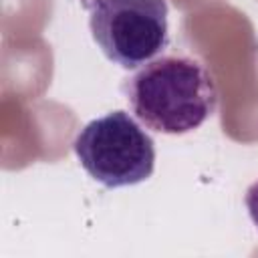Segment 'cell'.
Here are the masks:
<instances>
[{
  "instance_id": "1",
  "label": "cell",
  "mask_w": 258,
  "mask_h": 258,
  "mask_svg": "<svg viewBox=\"0 0 258 258\" xmlns=\"http://www.w3.org/2000/svg\"><path fill=\"white\" fill-rule=\"evenodd\" d=\"M131 113L157 133L198 129L218 105L212 73L194 56L165 54L145 62L123 85Z\"/></svg>"
},
{
  "instance_id": "2",
  "label": "cell",
  "mask_w": 258,
  "mask_h": 258,
  "mask_svg": "<svg viewBox=\"0 0 258 258\" xmlns=\"http://www.w3.org/2000/svg\"><path fill=\"white\" fill-rule=\"evenodd\" d=\"M83 169L105 187L137 185L155 167L153 139L125 111L87 123L73 143Z\"/></svg>"
},
{
  "instance_id": "3",
  "label": "cell",
  "mask_w": 258,
  "mask_h": 258,
  "mask_svg": "<svg viewBox=\"0 0 258 258\" xmlns=\"http://www.w3.org/2000/svg\"><path fill=\"white\" fill-rule=\"evenodd\" d=\"M101 52L123 69L153 60L169 42L165 0H81Z\"/></svg>"
},
{
  "instance_id": "4",
  "label": "cell",
  "mask_w": 258,
  "mask_h": 258,
  "mask_svg": "<svg viewBox=\"0 0 258 258\" xmlns=\"http://www.w3.org/2000/svg\"><path fill=\"white\" fill-rule=\"evenodd\" d=\"M246 210H248V216L252 220V224L258 228V181H254L248 189H246Z\"/></svg>"
}]
</instances>
